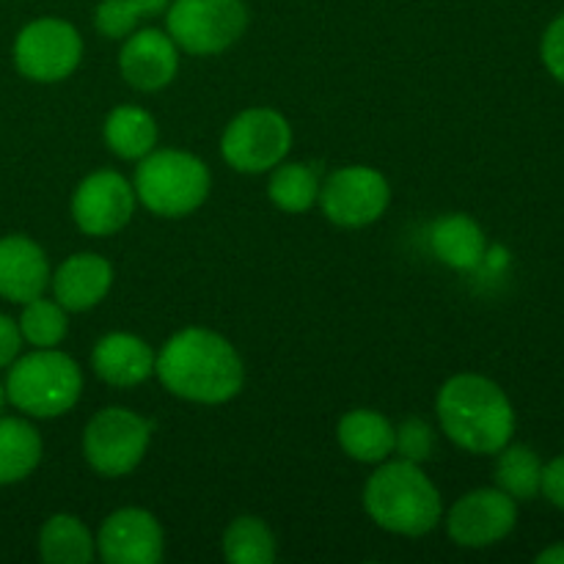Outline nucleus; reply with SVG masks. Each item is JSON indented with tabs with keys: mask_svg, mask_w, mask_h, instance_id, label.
<instances>
[{
	"mask_svg": "<svg viewBox=\"0 0 564 564\" xmlns=\"http://www.w3.org/2000/svg\"><path fill=\"white\" fill-rule=\"evenodd\" d=\"M154 375L174 397L202 405H220L240 394L242 361L235 347L207 328H185L154 356Z\"/></svg>",
	"mask_w": 564,
	"mask_h": 564,
	"instance_id": "f257e3e1",
	"label": "nucleus"
},
{
	"mask_svg": "<svg viewBox=\"0 0 564 564\" xmlns=\"http://www.w3.org/2000/svg\"><path fill=\"white\" fill-rule=\"evenodd\" d=\"M435 408L446 438L474 455H496L516 433L510 397L482 375H455L446 380Z\"/></svg>",
	"mask_w": 564,
	"mask_h": 564,
	"instance_id": "f03ea898",
	"label": "nucleus"
},
{
	"mask_svg": "<svg viewBox=\"0 0 564 564\" xmlns=\"http://www.w3.org/2000/svg\"><path fill=\"white\" fill-rule=\"evenodd\" d=\"M364 510L386 532L422 538L438 527L441 494L419 463L383 460L364 488Z\"/></svg>",
	"mask_w": 564,
	"mask_h": 564,
	"instance_id": "7ed1b4c3",
	"label": "nucleus"
},
{
	"mask_svg": "<svg viewBox=\"0 0 564 564\" xmlns=\"http://www.w3.org/2000/svg\"><path fill=\"white\" fill-rule=\"evenodd\" d=\"M6 402L33 419L64 416L83 391V375L75 358L55 347H36L20 356L6 375Z\"/></svg>",
	"mask_w": 564,
	"mask_h": 564,
	"instance_id": "20e7f679",
	"label": "nucleus"
},
{
	"mask_svg": "<svg viewBox=\"0 0 564 564\" xmlns=\"http://www.w3.org/2000/svg\"><path fill=\"white\" fill-rule=\"evenodd\" d=\"M209 169L180 149H152L135 169V198L160 218H185L209 196Z\"/></svg>",
	"mask_w": 564,
	"mask_h": 564,
	"instance_id": "39448f33",
	"label": "nucleus"
},
{
	"mask_svg": "<svg viewBox=\"0 0 564 564\" xmlns=\"http://www.w3.org/2000/svg\"><path fill=\"white\" fill-rule=\"evenodd\" d=\"M165 25L176 47L215 55L246 33L248 9L242 0H174L165 9Z\"/></svg>",
	"mask_w": 564,
	"mask_h": 564,
	"instance_id": "423d86ee",
	"label": "nucleus"
},
{
	"mask_svg": "<svg viewBox=\"0 0 564 564\" xmlns=\"http://www.w3.org/2000/svg\"><path fill=\"white\" fill-rule=\"evenodd\" d=\"M292 147V127L279 110L248 108L229 121L220 138V154L240 174L275 169Z\"/></svg>",
	"mask_w": 564,
	"mask_h": 564,
	"instance_id": "0eeeda50",
	"label": "nucleus"
},
{
	"mask_svg": "<svg viewBox=\"0 0 564 564\" xmlns=\"http://www.w3.org/2000/svg\"><path fill=\"white\" fill-rule=\"evenodd\" d=\"M152 427L127 408H105L83 433V455L102 477H127L143 460Z\"/></svg>",
	"mask_w": 564,
	"mask_h": 564,
	"instance_id": "6e6552de",
	"label": "nucleus"
},
{
	"mask_svg": "<svg viewBox=\"0 0 564 564\" xmlns=\"http://www.w3.org/2000/svg\"><path fill=\"white\" fill-rule=\"evenodd\" d=\"M83 58V39L72 22L58 17L33 20L17 33L14 66L36 83L66 80Z\"/></svg>",
	"mask_w": 564,
	"mask_h": 564,
	"instance_id": "1a4fd4ad",
	"label": "nucleus"
},
{
	"mask_svg": "<svg viewBox=\"0 0 564 564\" xmlns=\"http://www.w3.org/2000/svg\"><path fill=\"white\" fill-rule=\"evenodd\" d=\"M319 207L325 218L345 229H361L375 224L391 202V187L380 171L369 165H347L334 171L319 185Z\"/></svg>",
	"mask_w": 564,
	"mask_h": 564,
	"instance_id": "9d476101",
	"label": "nucleus"
},
{
	"mask_svg": "<svg viewBox=\"0 0 564 564\" xmlns=\"http://www.w3.org/2000/svg\"><path fill=\"white\" fill-rule=\"evenodd\" d=\"M132 213H135V187L119 171H94L72 196V218L83 235H116L130 224Z\"/></svg>",
	"mask_w": 564,
	"mask_h": 564,
	"instance_id": "9b49d317",
	"label": "nucleus"
},
{
	"mask_svg": "<svg viewBox=\"0 0 564 564\" xmlns=\"http://www.w3.org/2000/svg\"><path fill=\"white\" fill-rule=\"evenodd\" d=\"M518 523V501L499 488H479L457 499L446 516L452 543L463 549H488L501 543Z\"/></svg>",
	"mask_w": 564,
	"mask_h": 564,
	"instance_id": "f8f14e48",
	"label": "nucleus"
},
{
	"mask_svg": "<svg viewBox=\"0 0 564 564\" xmlns=\"http://www.w3.org/2000/svg\"><path fill=\"white\" fill-rule=\"evenodd\" d=\"M97 554L108 564H158L163 560V527L138 507H124L105 518L97 534Z\"/></svg>",
	"mask_w": 564,
	"mask_h": 564,
	"instance_id": "ddd939ff",
	"label": "nucleus"
},
{
	"mask_svg": "<svg viewBox=\"0 0 564 564\" xmlns=\"http://www.w3.org/2000/svg\"><path fill=\"white\" fill-rule=\"evenodd\" d=\"M119 72L138 91H160L180 72L176 42L158 28L132 31L121 44Z\"/></svg>",
	"mask_w": 564,
	"mask_h": 564,
	"instance_id": "4468645a",
	"label": "nucleus"
},
{
	"mask_svg": "<svg viewBox=\"0 0 564 564\" xmlns=\"http://www.w3.org/2000/svg\"><path fill=\"white\" fill-rule=\"evenodd\" d=\"M50 286L47 253L25 235L0 237V297L28 303Z\"/></svg>",
	"mask_w": 564,
	"mask_h": 564,
	"instance_id": "2eb2a0df",
	"label": "nucleus"
},
{
	"mask_svg": "<svg viewBox=\"0 0 564 564\" xmlns=\"http://www.w3.org/2000/svg\"><path fill=\"white\" fill-rule=\"evenodd\" d=\"M50 286L66 312H88L113 286V268L99 253H72L50 275Z\"/></svg>",
	"mask_w": 564,
	"mask_h": 564,
	"instance_id": "dca6fc26",
	"label": "nucleus"
},
{
	"mask_svg": "<svg viewBox=\"0 0 564 564\" xmlns=\"http://www.w3.org/2000/svg\"><path fill=\"white\" fill-rule=\"evenodd\" d=\"M91 367L99 380L116 389H132L154 372V352L132 334H108L91 352Z\"/></svg>",
	"mask_w": 564,
	"mask_h": 564,
	"instance_id": "f3484780",
	"label": "nucleus"
},
{
	"mask_svg": "<svg viewBox=\"0 0 564 564\" xmlns=\"http://www.w3.org/2000/svg\"><path fill=\"white\" fill-rule=\"evenodd\" d=\"M336 438L339 446L345 449L347 457L358 463H383L394 452V427L389 419L378 411H358L345 413L336 427Z\"/></svg>",
	"mask_w": 564,
	"mask_h": 564,
	"instance_id": "a211bd4d",
	"label": "nucleus"
},
{
	"mask_svg": "<svg viewBox=\"0 0 564 564\" xmlns=\"http://www.w3.org/2000/svg\"><path fill=\"white\" fill-rule=\"evenodd\" d=\"M430 242H433L435 257L455 270L479 268L485 251H488V240H485V231L479 229L477 220L457 213L435 220Z\"/></svg>",
	"mask_w": 564,
	"mask_h": 564,
	"instance_id": "6ab92c4d",
	"label": "nucleus"
},
{
	"mask_svg": "<svg viewBox=\"0 0 564 564\" xmlns=\"http://www.w3.org/2000/svg\"><path fill=\"white\" fill-rule=\"evenodd\" d=\"M42 460V435L31 422L0 413V488L31 477Z\"/></svg>",
	"mask_w": 564,
	"mask_h": 564,
	"instance_id": "aec40b11",
	"label": "nucleus"
},
{
	"mask_svg": "<svg viewBox=\"0 0 564 564\" xmlns=\"http://www.w3.org/2000/svg\"><path fill=\"white\" fill-rule=\"evenodd\" d=\"M105 143L121 160H141L158 147V124L149 110L119 105L105 119Z\"/></svg>",
	"mask_w": 564,
	"mask_h": 564,
	"instance_id": "412c9836",
	"label": "nucleus"
},
{
	"mask_svg": "<svg viewBox=\"0 0 564 564\" xmlns=\"http://www.w3.org/2000/svg\"><path fill=\"white\" fill-rule=\"evenodd\" d=\"M97 554V543L83 527L80 518L58 516L47 518L39 532V556L47 564H88Z\"/></svg>",
	"mask_w": 564,
	"mask_h": 564,
	"instance_id": "4be33fe9",
	"label": "nucleus"
},
{
	"mask_svg": "<svg viewBox=\"0 0 564 564\" xmlns=\"http://www.w3.org/2000/svg\"><path fill=\"white\" fill-rule=\"evenodd\" d=\"M496 488L505 490L516 501H532L540 494V479H543V463L538 452L529 446L507 444L496 452Z\"/></svg>",
	"mask_w": 564,
	"mask_h": 564,
	"instance_id": "5701e85b",
	"label": "nucleus"
},
{
	"mask_svg": "<svg viewBox=\"0 0 564 564\" xmlns=\"http://www.w3.org/2000/svg\"><path fill=\"white\" fill-rule=\"evenodd\" d=\"M224 556L231 564H273L275 538L262 518L242 516L224 534Z\"/></svg>",
	"mask_w": 564,
	"mask_h": 564,
	"instance_id": "b1692460",
	"label": "nucleus"
},
{
	"mask_svg": "<svg viewBox=\"0 0 564 564\" xmlns=\"http://www.w3.org/2000/svg\"><path fill=\"white\" fill-rule=\"evenodd\" d=\"M268 196L284 213H308L319 198V180L308 165L279 163L273 169V176H270Z\"/></svg>",
	"mask_w": 564,
	"mask_h": 564,
	"instance_id": "393cba45",
	"label": "nucleus"
},
{
	"mask_svg": "<svg viewBox=\"0 0 564 564\" xmlns=\"http://www.w3.org/2000/svg\"><path fill=\"white\" fill-rule=\"evenodd\" d=\"M20 330L28 345L58 347L66 339V330H69L66 308L58 301H47L44 295L33 297V301L22 303Z\"/></svg>",
	"mask_w": 564,
	"mask_h": 564,
	"instance_id": "a878e982",
	"label": "nucleus"
},
{
	"mask_svg": "<svg viewBox=\"0 0 564 564\" xmlns=\"http://www.w3.org/2000/svg\"><path fill=\"white\" fill-rule=\"evenodd\" d=\"M435 435L433 427H430L424 419L413 416L405 419L400 427H394V452L402 457V460H411L422 466L430 455H433Z\"/></svg>",
	"mask_w": 564,
	"mask_h": 564,
	"instance_id": "bb28decb",
	"label": "nucleus"
},
{
	"mask_svg": "<svg viewBox=\"0 0 564 564\" xmlns=\"http://www.w3.org/2000/svg\"><path fill=\"white\" fill-rule=\"evenodd\" d=\"M141 22L132 0H99L94 11V28L108 39H127Z\"/></svg>",
	"mask_w": 564,
	"mask_h": 564,
	"instance_id": "cd10ccee",
	"label": "nucleus"
},
{
	"mask_svg": "<svg viewBox=\"0 0 564 564\" xmlns=\"http://www.w3.org/2000/svg\"><path fill=\"white\" fill-rule=\"evenodd\" d=\"M540 55H543V64L556 80L564 83V11L545 28L543 42H540Z\"/></svg>",
	"mask_w": 564,
	"mask_h": 564,
	"instance_id": "c85d7f7f",
	"label": "nucleus"
},
{
	"mask_svg": "<svg viewBox=\"0 0 564 564\" xmlns=\"http://www.w3.org/2000/svg\"><path fill=\"white\" fill-rule=\"evenodd\" d=\"M22 330L17 319L9 314H0V369H9L20 358L22 350Z\"/></svg>",
	"mask_w": 564,
	"mask_h": 564,
	"instance_id": "c756f323",
	"label": "nucleus"
},
{
	"mask_svg": "<svg viewBox=\"0 0 564 564\" xmlns=\"http://www.w3.org/2000/svg\"><path fill=\"white\" fill-rule=\"evenodd\" d=\"M540 494L554 507L564 510V455L554 457L549 466H543V479H540Z\"/></svg>",
	"mask_w": 564,
	"mask_h": 564,
	"instance_id": "7c9ffc66",
	"label": "nucleus"
},
{
	"mask_svg": "<svg viewBox=\"0 0 564 564\" xmlns=\"http://www.w3.org/2000/svg\"><path fill=\"white\" fill-rule=\"evenodd\" d=\"M171 0H132V6L138 9L141 17H154V14H163L169 9Z\"/></svg>",
	"mask_w": 564,
	"mask_h": 564,
	"instance_id": "2f4dec72",
	"label": "nucleus"
},
{
	"mask_svg": "<svg viewBox=\"0 0 564 564\" xmlns=\"http://www.w3.org/2000/svg\"><path fill=\"white\" fill-rule=\"evenodd\" d=\"M538 562L540 564H564V543L545 549L543 554H538Z\"/></svg>",
	"mask_w": 564,
	"mask_h": 564,
	"instance_id": "473e14b6",
	"label": "nucleus"
},
{
	"mask_svg": "<svg viewBox=\"0 0 564 564\" xmlns=\"http://www.w3.org/2000/svg\"><path fill=\"white\" fill-rule=\"evenodd\" d=\"M3 405H6V386L0 383V413H3Z\"/></svg>",
	"mask_w": 564,
	"mask_h": 564,
	"instance_id": "72a5a7b5",
	"label": "nucleus"
}]
</instances>
